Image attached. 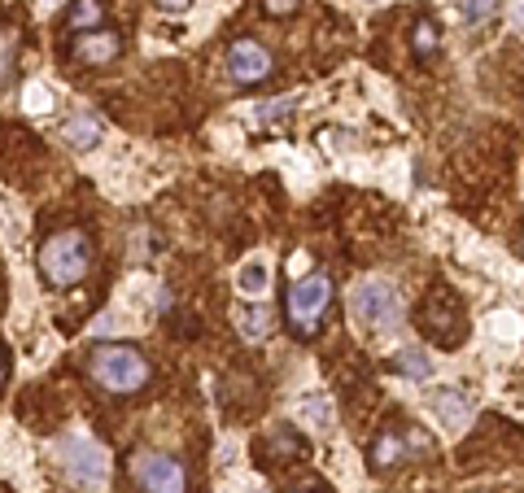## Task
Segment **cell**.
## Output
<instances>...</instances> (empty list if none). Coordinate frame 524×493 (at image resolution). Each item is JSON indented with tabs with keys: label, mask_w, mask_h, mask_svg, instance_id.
Segmentation results:
<instances>
[{
	"label": "cell",
	"mask_w": 524,
	"mask_h": 493,
	"mask_svg": "<svg viewBox=\"0 0 524 493\" xmlns=\"http://www.w3.org/2000/svg\"><path fill=\"white\" fill-rule=\"evenodd\" d=\"M88 376L101 384L105 393H118V398H131L140 393L153 376L149 358L136 350V345H123V341H105V345H92L88 354Z\"/></svg>",
	"instance_id": "cell-1"
},
{
	"label": "cell",
	"mask_w": 524,
	"mask_h": 493,
	"mask_svg": "<svg viewBox=\"0 0 524 493\" xmlns=\"http://www.w3.org/2000/svg\"><path fill=\"white\" fill-rule=\"evenodd\" d=\"M35 262H40L44 284L70 288V284H79L83 275H88V267H92V240H88V232H79V227L53 232L40 245V258H35Z\"/></svg>",
	"instance_id": "cell-2"
},
{
	"label": "cell",
	"mask_w": 524,
	"mask_h": 493,
	"mask_svg": "<svg viewBox=\"0 0 524 493\" xmlns=\"http://www.w3.org/2000/svg\"><path fill=\"white\" fill-rule=\"evenodd\" d=\"M350 310L367 332H389V328H398V319H402V306H398V297H393V288L380 280H363L354 288Z\"/></svg>",
	"instance_id": "cell-3"
},
{
	"label": "cell",
	"mask_w": 524,
	"mask_h": 493,
	"mask_svg": "<svg viewBox=\"0 0 524 493\" xmlns=\"http://www.w3.org/2000/svg\"><path fill=\"white\" fill-rule=\"evenodd\" d=\"M420 328L433 336L437 345H446V350H455L463 341V332H468V319H463V306L459 297L450 293V288H437V293H428V302L420 310Z\"/></svg>",
	"instance_id": "cell-4"
},
{
	"label": "cell",
	"mask_w": 524,
	"mask_h": 493,
	"mask_svg": "<svg viewBox=\"0 0 524 493\" xmlns=\"http://www.w3.org/2000/svg\"><path fill=\"white\" fill-rule=\"evenodd\" d=\"M328 306V280L324 275H306V280H293L289 293H284V310H289V323L297 336H311L319 315H324Z\"/></svg>",
	"instance_id": "cell-5"
},
{
	"label": "cell",
	"mask_w": 524,
	"mask_h": 493,
	"mask_svg": "<svg viewBox=\"0 0 524 493\" xmlns=\"http://www.w3.org/2000/svg\"><path fill=\"white\" fill-rule=\"evenodd\" d=\"M131 476L145 493H184L188 489V476H184V463L171 459V454H158V450H140L131 459Z\"/></svg>",
	"instance_id": "cell-6"
},
{
	"label": "cell",
	"mask_w": 524,
	"mask_h": 493,
	"mask_svg": "<svg viewBox=\"0 0 524 493\" xmlns=\"http://www.w3.org/2000/svg\"><path fill=\"white\" fill-rule=\"evenodd\" d=\"M62 467L70 472L75 485H101V480H105V454H101V446H92V441H83V437H70L66 446H62Z\"/></svg>",
	"instance_id": "cell-7"
},
{
	"label": "cell",
	"mask_w": 524,
	"mask_h": 493,
	"mask_svg": "<svg viewBox=\"0 0 524 493\" xmlns=\"http://www.w3.org/2000/svg\"><path fill=\"white\" fill-rule=\"evenodd\" d=\"M228 75L236 83H262V79H271V53L262 48L258 40H236L228 48Z\"/></svg>",
	"instance_id": "cell-8"
},
{
	"label": "cell",
	"mask_w": 524,
	"mask_h": 493,
	"mask_svg": "<svg viewBox=\"0 0 524 493\" xmlns=\"http://www.w3.org/2000/svg\"><path fill=\"white\" fill-rule=\"evenodd\" d=\"M118 53H123V35L110 31V27L75 35V57L79 62H88V66H110Z\"/></svg>",
	"instance_id": "cell-9"
},
{
	"label": "cell",
	"mask_w": 524,
	"mask_h": 493,
	"mask_svg": "<svg viewBox=\"0 0 524 493\" xmlns=\"http://www.w3.org/2000/svg\"><path fill=\"white\" fill-rule=\"evenodd\" d=\"M433 411H437V419H442V428L459 432V428L472 419V402L463 398L459 389H437V393H433Z\"/></svg>",
	"instance_id": "cell-10"
},
{
	"label": "cell",
	"mask_w": 524,
	"mask_h": 493,
	"mask_svg": "<svg viewBox=\"0 0 524 493\" xmlns=\"http://www.w3.org/2000/svg\"><path fill=\"white\" fill-rule=\"evenodd\" d=\"M62 140L70 149H97L101 144V118L97 114H75L62 123Z\"/></svg>",
	"instance_id": "cell-11"
},
{
	"label": "cell",
	"mask_w": 524,
	"mask_h": 493,
	"mask_svg": "<svg viewBox=\"0 0 524 493\" xmlns=\"http://www.w3.org/2000/svg\"><path fill=\"white\" fill-rule=\"evenodd\" d=\"M262 450H276V454H271V459H276V463H284V459H302L306 441L297 437L293 428H276L267 441H258V454H262Z\"/></svg>",
	"instance_id": "cell-12"
},
{
	"label": "cell",
	"mask_w": 524,
	"mask_h": 493,
	"mask_svg": "<svg viewBox=\"0 0 524 493\" xmlns=\"http://www.w3.org/2000/svg\"><path fill=\"white\" fill-rule=\"evenodd\" d=\"M101 18H105V5L101 0H75V9H70V31H97L101 27Z\"/></svg>",
	"instance_id": "cell-13"
},
{
	"label": "cell",
	"mask_w": 524,
	"mask_h": 493,
	"mask_svg": "<svg viewBox=\"0 0 524 493\" xmlns=\"http://www.w3.org/2000/svg\"><path fill=\"white\" fill-rule=\"evenodd\" d=\"M236 288H241L245 297H258V293H267V262H245L241 275H236Z\"/></svg>",
	"instance_id": "cell-14"
},
{
	"label": "cell",
	"mask_w": 524,
	"mask_h": 493,
	"mask_svg": "<svg viewBox=\"0 0 524 493\" xmlns=\"http://www.w3.org/2000/svg\"><path fill=\"white\" fill-rule=\"evenodd\" d=\"M398 454H402V437H398V432H380L376 446H372V467H376V472H385L389 463H398Z\"/></svg>",
	"instance_id": "cell-15"
},
{
	"label": "cell",
	"mask_w": 524,
	"mask_h": 493,
	"mask_svg": "<svg viewBox=\"0 0 524 493\" xmlns=\"http://www.w3.org/2000/svg\"><path fill=\"white\" fill-rule=\"evenodd\" d=\"M437 40H442V31H437V22H428L420 18L415 22V31H411V48H415V57H428L437 48Z\"/></svg>",
	"instance_id": "cell-16"
},
{
	"label": "cell",
	"mask_w": 524,
	"mask_h": 493,
	"mask_svg": "<svg viewBox=\"0 0 524 493\" xmlns=\"http://www.w3.org/2000/svg\"><path fill=\"white\" fill-rule=\"evenodd\" d=\"M236 323H241V332L249 336V341H258V336H267V332H271V310H254V306H245Z\"/></svg>",
	"instance_id": "cell-17"
},
{
	"label": "cell",
	"mask_w": 524,
	"mask_h": 493,
	"mask_svg": "<svg viewBox=\"0 0 524 493\" xmlns=\"http://www.w3.org/2000/svg\"><path fill=\"white\" fill-rule=\"evenodd\" d=\"M393 367H398L402 376H411V380H424L428 371H433V363H428V354H424V350H402Z\"/></svg>",
	"instance_id": "cell-18"
},
{
	"label": "cell",
	"mask_w": 524,
	"mask_h": 493,
	"mask_svg": "<svg viewBox=\"0 0 524 493\" xmlns=\"http://www.w3.org/2000/svg\"><path fill=\"white\" fill-rule=\"evenodd\" d=\"M14 57H18V31H0V88L14 75Z\"/></svg>",
	"instance_id": "cell-19"
},
{
	"label": "cell",
	"mask_w": 524,
	"mask_h": 493,
	"mask_svg": "<svg viewBox=\"0 0 524 493\" xmlns=\"http://www.w3.org/2000/svg\"><path fill=\"white\" fill-rule=\"evenodd\" d=\"M498 5H503V0H463V18H468L472 27H481V22H490L498 14Z\"/></svg>",
	"instance_id": "cell-20"
},
{
	"label": "cell",
	"mask_w": 524,
	"mask_h": 493,
	"mask_svg": "<svg viewBox=\"0 0 524 493\" xmlns=\"http://www.w3.org/2000/svg\"><path fill=\"white\" fill-rule=\"evenodd\" d=\"M293 96H280V101H271L267 105V110H258V118H262V123H276V118H284V114H293Z\"/></svg>",
	"instance_id": "cell-21"
},
{
	"label": "cell",
	"mask_w": 524,
	"mask_h": 493,
	"mask_svg": "<svg viewBox=\"0 0 524 493\" xmlns=\"http://www.w3.org/2000/svg\"><path fill=\"white\" fill-rule=\"evenodd\" d=\"M297 5H302V0H262V9H267L271 18H284V14H293Z\"/></svg>",
	"instance_id": "cell-22"
},
{
	"label": "cell",
	"mask_w": 524,
	"mask_h": 493,
	"mask_svg": "<svg viewBox=\"0 0 524 493\" xmlns=\"http://www.w3.org/2000/svg\"><path fill=\"white\" fill-rule=\"evenodd\" d=\"M188 5H193V0H158V9H166V14H184Z\"/></svg>",
	"instance_id": "cell-23"
},
{
	"label": "cell",
	"mask_w": 524,
	"mask_h": 493,
	"mask_svg": "<svg viewBox=\"0 0 524 493\" xmlns=\"http://www.w3.org/2000/svg\"><path fill=\"white\" fill-rule=\"evenodd\" d=\"M293 493H328V489L319 485V480H311V485H302V489H293Z\"/></svg>",
	"instance_id": "cell-24"
},
{
	"label": "cell",
	"mask_w": 524,
	"mask_h": 493,
	"mask_svg": "<svg viewBox=\"0 0 524 493\" xmlns=\"http://www.w3.org/2000/svg\"><path fill=\"white\" fill-rule=\"evenodd\" d=\"M0 384H5V354H0Z\"/></svg>",
	"instance_id": "cell-25"
},
{
	"label": "cell",
	"mask_w": 524,
	"mask_h": 493,
	"mask_svg": "<svg viewBox=\"0 0 524 493\" xmlns=\"http://www.w3.org/2000/svg\"><path fill=\"white\" fill-rule=\"evenodd\" d=\"M520 27H524V5H520Z\"/></svg>",
	"instance_id": "cell-26"
},
{
	"label": "cell",
	"mask_w": 524,
	"mask_h": 493,
	"mask_svg": "<svg viewBox=\"0 0 524 493\" xmlns=\"http://www.w3.org/2000/svg\"><path fill=\"white\" fill-rule=\"evenodd\" d=\"M49 5H57V0H49Z\"/></svg>",
	"instance_id": "cell-27"
}]
</instances>
